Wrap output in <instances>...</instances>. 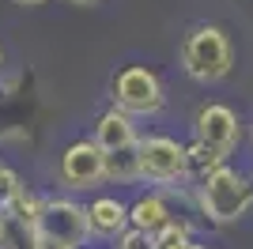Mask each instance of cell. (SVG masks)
Listing matches in <instances>:
<instances>
[{
    "instance_id": "6da1fadb",
    "label": "cell",
    "mask_w": 253,
    "mask_h": 249,
    "mask_svg": "<svg viewBox=\"0 0 253 249\" xmlns=\"http://www.w3.org/2000/svg\"><path fill=\"white\" fill-rule=\"evenodd\" d=\"M197 204H201V215L215 227L238 223L253 211V177L234 166H219L215 174L197 181Z\"/></svg>"
},
{
    "instance_id": "7a4b0ae2",
    "label": "cell",
    "mask_w": 253,
    "mask_h": 249,
    "mask_svg": "<svg viewBox=\"0 0 253 249\" xmlns=\"http://www.w3.org/2000/svg\"><path fill=\"white\" fill-rule=\"evenodd\" d=\"M181 72L197 83H219L223 76L234 68V49H231V38L219 31V27H193L181 42Z\"/></svg>"
},
{
    "instance_id": "3957f363",
    "label": "cell",
    "mask_w": 253,
    "mask_h": 249,
    "mask_svg": "<svg viewBox=\"0 0 253 249\" xmlns=\"http://www.w3.org/2000/svg\"><path fill=\"white\" fill-rule=\"evenodd\" d=\"M110 98L121 114L128 117H155L167 102V94H163V83L151 68L144 64H128L121 72L110 80Z\"/></svg>"
},
{
    "instance_id": "277c9868",
    "label": "cell",
    "mask_w": 253,
    "mask_h": 249,
    "mask_svg": "<svg viewBox=\"0 0 253 249\" xmlns=\"http://www.w3.org/2000/svg\"><path fill=\"white\" fill-rule=\"evenodd\" d=\"M140 177L151 185H174L189 181V147L178 144L174 136H140Z\"/></svg>"
},
{
    "instance_id": "5b68a950",
    "label": "cell",
    "mask_w": 253,
    "mask_h": 249,
    "mask_svg": "<svg viewBox=\"0 0 253 249\" xmlns=\"http://www.w3.org/2000/svg\"><path fill=\"white\" fill-rule=\"evenodd\" d=\"M38 234L45 242H57V246L80 249L91 238V215H87V204L72 197H45L42 200V215H38Z\"/></svg>"
},
{
    "instance_id": "8992f818",
    "label": "cell",
    "mask_w": 253,
    "mask_h": 249,
    "mask_svg": "<svg viewBox=\"0 0 253 249\" xmlns=\"http://www.w3.org/2000/svg\"><path fill=\"white\" fill-rule=\"evenodd\" d=\"M57 181L68 193H87L106 181V151L95 140H76L64 147L61 163H57Z\"/></svg>"
},
{
    "instance_id": "52a82bcc",
    "label": "cell",
    "mask_w": 253,
    "mask_h": 249,
    "mask_svg": "<svg viewBox=\"0 0 253 249\" xmlns=\"http://www.w3.org/2000/svg\"><path fill=\"white\" fill-rule=\"evenodd\" d=\"M238 136H242V121L223 102H204L193 117V140L204 144L208 151H215L219 159H227L238 147Z\"/></svg>"
},
{
    "instance_id": "ba28073f",
    "label": "cell",
    "mask_w": 253,
    "mask_h": 249,
    "mask_svg": "<svg viewBox=\"0 0 253 249\" xmlns=\"http://www.w3.org/2000/svg\"><path fill=\"white\" fill-rule=\"evenodd\" d=\"M102 151H121V147H132L140 144V136H136V117H128L121 114L117 106H110L106 114H98L95 121V136H91Z\"/></svg>"
},
{
    "instance_id": "9c48e42d",
    "label": "cell",
    "mask_w": 253,
    "mask_h": 249,
    "mask_svg": "<svg viewBox=\"0 0 253 249\" xmlns=\"http://www.w3.org/2000/svg\"><path fill=\"white\" fill-rule=\"evenodd\" d=\"M87 215H91V234L95 238H121L132 223H128V204H121L117 197H95L87 204Z\"/></svg>"
},
{
    "instance_id": "30bf717a",
    "label": "cell",
    "mask_w": 253,
    "mask_h": 249,
    "mask_svg": "<svg viewBox=\"0 0 253 249\" xmlns=\"http://www.w3.org/2000/svg\"><path fill=\"white\" fill-rule=\"evenodd\" d=\"M128 223L136 230H144V234H159L163 227L174 223V215H170V204L159 193H144V197H136L128 204Z\"/></svg>"
},
{
    "instance_id": "8fae6325",
    "label": "cell",
    "mask_w": 253,
    "mask_h": 249,
    "mask_svg": "<svg viewBox=\"0 0 253 249\" xmlns=\"http://www.w3.org/2000/svg\"><path fill=\"white\" fill-rule=\"evenodd\" d=\"M42 234L34 223L19 219L11 208H0V249H38Z\"/></svg>"
},
{
    "instance_id": "7c38bea8",
    "label": "cell",
    "mask_w": 253,
    "mask_h": 249,
    "mask_svg": "<svg viewBox=\"0 0 253 249\" xmlns=\"http://www.w3.org/2000/svg\"><path fill=\"white\" fill-rule=\"evenodd\" d=\"M106 181H114V185L144 181L140 177V144L121 147V151H106Z\"/></svg>"
},
{
    "instance_id": "4fadbf2b",
    "label": "cell",
    "mask_w": 253,
    "mask_h": 249,
    "mask_svg": "<svg viewBox=\"0 0 253 249\" xmlns=\"http://www.w3.org/2000/svg\"><path fill=\"white\" fill-rule=\"evenodd\" d=\"M189 166H193V177H197V181H204V177L215 174L219 166H227V159H219L215 151H208L204 144H197V140H193V144H189Z\"/></svg>"
},
{
    "instance_id": "5bb4252c",
    "label": "cell",
    "mask_w": 253,
    "mask_h": 249,
    "mask_svg": "<svg viewBox=\"0 0 253 249\" xmlns=\"http://www.w3.org/2000/svg\"><path fill=\"white\" fill-rule=\"evenodd\" d=\"M193 242H189V227L181 223V219H174L170 227H163L155 234V249H189Z\"/></svg>"
},
{
    "instance_id": "9a60e30c",
    "label": "cell",
    "mask_w": 253,
    "mask_h": 249,
    "mask_svg": "<svg viewBox=\"0 0 253 249\" xmlns=\"http://www.w3.org/2000/svg\"><path fill=\"white\" fill-rule=\"evenodd\" d=\"M23 181H19V174H15V170H8V166H0V208H8L11 200L19 197L23 193Z\"/></svg>"
},
{
    "instance_id": "2e32d148",
    "label": "cell",
    "mask_w": 253,
    "mask_h": 249,
    "mask_svg": "<svg viewBox=\"0 0 253 249\" xmlns=\"http://www.w3.org/2000/svg\"><path fill=\"white\" fill-rule=\"evenodd\" d=\"M117 249H155V234H144V230L128 227L121 238H117Z\"/></svg>"
},
{
    "instance_id": "e0dca14e",
    "label": "cell",
    "mask_w": 253,
    "mask_h": 249,
    "mask_svg": "<svg viewBox=\"0 0 253 249\" xmlns=\"http://www.w3.org/2000/svg\"><path fill=\"white\" fill-rule=\"evenodd\" d=\"M68 4H76V8H95V4H102V0H68Z\"/></svg>"
},
{
    "instance_id": "ac0fdd59",
    "label": "cell",
    "mask_w": 253,
    "mask_h": 249,
    "mask_svg": "<svg viewBox=\"0 0 253 249\" xmlns=\"http://www.w3.org/2000/svg\"><path fill=\"white\" fill-rule=\"evenodd\" d=\"M15 4H23V8H38V4H45V0H15Z\"/></svg>"
},
{
    "instance_id": "d6986e66",
    "label": "cell",
    "mask_w": 253,
    "mask_h": 249,
    "mask_svg": "<svg viewBox=\"0 0 253 249\" xmlns=\"http://www.w3.org/2000/svg\"><path fill=\"white\" fill-rule=\"evenodd\" d=\"M38 249H68V246H57V242H45L42 238V246H38Z\"/></svg>"
},
{
    "instance_id": "ffe728a7",
    "label": "cell",
    "mask_w": 253,
    "mask_h": 249,
    "mask_svg": "<svg viewBox=\"0 0 253 249\" xmlns=\"http://www.w3.org/2000/svg\"><path fill=\"white\" fill-rule=\"evenodd\" d=\"M189 249H204V246H197V242H193V246H189Z\"/></svg>"
}]
</instances>
